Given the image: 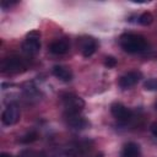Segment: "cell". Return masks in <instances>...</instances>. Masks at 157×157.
Here are the masks:
<instances>
[{"instance_id": "1", "label": "cell", "mask_w": 157, "mask_h": 157, "mask_svg": "<svg viewBox=\"0 0 157 157\" xmlns=\"http://www.w3.org/2000/svg\"><path fill=\"white\" fill-rule=\"evenodd\" d=\"M119 44L126 53H131V54L141 53L146 50L148 47L146 39L142 36L135 33H124L123 36H120Z\"/></svg>"}, {"instance_id": "2", "label": "cell", "mask_w": 157, "mask_h": 157, "mask_svg": "<svg viewBox=\"0 0 157 157\" xmlns=\"http://www.w3.org/2000/svg\"><path fill=\"white\" fill-rule=\"evenodd\" d=\"M28 67V63L26 59H22L20 56H10L5 58L0 63V71L2 74H20L26 71Z\"/></svg>"}, {"instance_id": "3", "label": "cell", "mask_w": 157, "mask_h": 157, "mask_svg": "<svg viewBox=\"0 0 157 157\" xmlns=\"http://www.w3.org/2000/svg\"><path fill=\"white\" fill-rule=\"evenodd\" d=\"M61 102L65 108V114H80L85 107L83 99L74 93H64L61 96Z\"/></svg>"}, {"instance_id": "4", "label": "cell", "mask_w": 157, "mask_h": 157, "mask_svg": "<svg viewBox=\"0 0 157 157\" xmlns=\"http://www.w3.org/2000/svg\"><path fill=\"white\" fill-rule=\"evenodd\" d=\"M39 49H40V33L38 31H32L25 38L22 43V50L26 55L33 56L38 54Z\"/></svg>"}, {"instance_id": "5", "label": "cell", "mask_w": 157, "mask_h": 157, "mask_svg": "<svg viewBox=\"0 0 157 157\" xmlns=\"http://www.w3.org/2000/svg\"><path fill=\"white\" fill-rule=\"evenodd\" d=\"M1 120L5 125H13L20 120V109L16 104H9L2 112Z\"/></svg>"}, {"instance_id": "6", "label": "cell", "mask_w": 157, "mask_h": 157, "mask_svg": "<svg viewBox=\"0 0 157 157\" xmlns=\"http://www.w3.org/2000/svg\"><path fill=\"white\" fill-rule=\"evenodd\" d=\"M110 112H112L113 117H114L117 120L123 121V123L130 120L131 117H132L131 110H130L129 108H126V107H125L124 104H121V103H113L112 107H110Z\"/></svg>"}, {"instance_id": "7", "label": "cell", "mask_w": 157, "mask_h": 157, "mask_svg": "<svg viewBox=\"0 0 157 157\" xmlns=\"http://www.w3.org/2000/svg\"><path fill=\"white\" fill-rule=\"evenodd\" d=\"M66 124L72 130H82L90 126V123L86 118L81 117L80 114H65Z\"/></svg>"}, {"instance_id": "8", "label": "cell", "mask_w": 157, "mask_h": 157, "mask_svg": "<svg viewBox=\"0 0 157 157\" xmlns=\"http://www.w3.org/2000/svg\"><path fill=\"white\" fill-rule=\"evenodd\" d=\"M141 78V72L139 71H130L128 74H125L124 76L120 77L119 80V86L124 90H128L132 86H135Z\"/></svg>"}, {"instance_id": "9", "label": "cell", "mask_w": 157, "mask_h": 157, "mask_svg": "<svg viewBox=\"0 0 157 157\" xmlns=\"http://www.w3.org/2000/svg\"><path fill=\"white\" fill-rule=\"evenodd\" d=\"M97 49V42L92 37H85L80 39V50L85 58L91 56Z\"/></svg>"}, {"instance_id": "10", "label": "cell", "mask_w": 157, "mask_h": 157, "mask_svg": "<svg viewBox=\"0 0 157 157\" xmlns=\"http://www.w3.org/2000/svg\"><path fill=\"white\" fill-rule=\"evenodd\" d=\"M53 75L55 77H58L59 80L64 81V82H69L72 80V72L69 67L63 66V65H56L53 67Z\"/></svg>"}, {"instance_id": "11", "label": "cell", "mask_w": 157, "mask_h": 157, "mask_svg": "<svg viewBox=\"0 0 157 157\" xmlns=\"http://www.w3.org/2000/svg\"><path fill=\"white\" fill-rule=\"evenodd\" d=\"M69 42L65 40V39H59V40H55L50 45H49V50L53 53V54H56V55H63V54H66L69 52Z\"/></svg>"}, {"instance_id": "12", "label": "cell", "mask_w": 157, "mask_h": 157, "mask_svg": "<svg viewBox=\"0 0 157 157\" xmlns=\"http://www.w3.org/2000/svg\"><path fill=\"white\" fill-rule=\"evenodd\" d=\"M121 156L123 157H140L141 156L140 146L135 142H128L121 151Z\"/></svg>"}, {"instance_id": "13", "label": "cell", "mask_w": 157, "mask_h": 157, "mask_svg": "<svg viewBox=\"0 0 157 157\" xmlns=\"http://www.w3.org/2000/svg\"><path fill=\"white\" fill-rule=\"evenodd\" d=\"M45 157H76V153L72 148H67V150H60V151H54L49 155H47Z\"/></svg>"}, {"instance_id": "14", "label": "cell", "mask_w": 157, "mask_h": 157, "mask_svg": "<svg viewBox=\"0 0 157 157\" xmlns=\"http://www.w3.org/2000/svg\"><path fill=\"white\" fill-rule=\"evenodd\" d=\"M137 22L142 26H150L152 22H153V16L151 12H144L139 16L137 18Z\"/></svg>"}, {"instance_id": "15", "label": "cell", "mask_w": 157, "mask_h": 157, "mask_svg": "<svg viewBox=\"0 0 157 157\" xmlns=\"http://www.w3.org/2000/svg\"><path fill=\"white\" fill-rule=\"evenodd\" d=\"M37 137H38L37 132H34V131H31V132H28V134L23 135V136L20 139V141H21L22 144H29V142H33V141H36V140H37Z\"/></svg>"}, {"instance_id": "16", "label": "cell", "mask_w": 157, "mask_h": 157, "mask_svg": "<svg viewBox=\"0 0 157 157\" xmlns=\"http://www.w3.org/2000/svg\"><path fill=\"white\" fill-rule=\"evenodd\" d=\"M145 90L148 91H157V78H150L144 83Z\"/></svg>"}, {"instance_id": "17", "label": "cell", "mask_w": 157, "mask_h": 157, "mask_svg": "<svg viewBox=\"0 0 157 157\" xmlns=\"http://www.w3.org/2000/svg\"><path fill=\"white\" fill-rule=\"evenodd\" d=\"M104 65L107 67H114L117 65V59L114 56H105L104 59Z\"/></svg>"}, {"instance_id": "18", "label": "cell", "mask_w": 157, "mask_h": 157, "mask_svg": "<svg viewBox=\"0 0 157 157\" xmlns=\"http://www.w3.org/2000/svg\"><path fill=\"white\" fill-rule=\"evenodd\" d=\"M151 132H152L155 136H157V121L151 125Z\"/></svg>"}, {"instance_id": "19", "label": "cell", "mask_w": 157, "mask_h": 157, "mask_svg": "<svg viewBox=\"0 0 157 157\" xmlns=\"http://www.w3.org/2000/svg\"><path fill=\"white\" fill-rule=\"evenodd\" d=\"M0 157H12L11 155H9V153H5V152H2L1 155H0Z\"/></svg>"}, {"instance_id": "20", "label": "cell", "mask_w": 157, "mask_h": 157, "mask_svg": "<svg viewBox=\"0 0 157 157\" xmlns=\"http://www.w3.org/2000/svg\"><path fill=\"white\" fill-rule=\"evenodd\" d=\"M155 107H156V109H157V102H156V104H155Z\"/></svg>"}]
</instances>
